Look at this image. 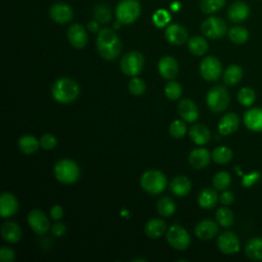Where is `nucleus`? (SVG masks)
<instances>
[{"instance_id":"f257e3e1","label":"nucleus","mask_w":262,"mask_h":262,"mask_svg":"<svg viewBox=\"0 0 262 262\" xmlns=\"http://www.w3.org/2000/svg\"><path fill=\"white\" fill-rule=\"evenodd\" d=\"M122 47V42L115 30L103 28L97 33L96 50L103 59H116L120 55Z\"/></svg>"},{"instance_id":"f03ea898","label":"nucleus","mask_w":262,"mask_h":262,"mask_svg":"<svg viewBox=\"0 0 262 262\" xmlns=\"http://www.w3.org/2000/svg\"><path fill=\"white\" fill-rule=\"evenodd\" d=\"M80 92L79 84L71 78L57 79L51 88L52 97L60 103H70L74 101Z\"/></svg>"},{"instance_id":"7ed1b4c3","label":"nucleus","mask_w":262,"mask_h":262,"mask_svg":"<svg viewBox=\"0 0 262 262\" xmlns=\"http://www.w3.org/2000/svg\"><path fill=\"white\" fill-rule=\"evenodd\" d=\"M141 13V5L138 0H121L116 7V18L122 25L135 23Z\"/></svg>"},{"instance_id":"20e7f679","label":"nucleus","mask_w":262,"mask_h":262,"mask_svg":"<svg viewBox=\"0 0 262 262\" xmlns=\"http://www.w3.org/2000/svg\"><path fill=\"white\" fill-rule=\"evenodd\" d=\"M55 178L63 184L75 183L80 177V168L76 162L70 159H62L54 166Z\"/></svg>"},{"instance_id":"39448f33","label":"nucleus","mask_w":262,"mask_h":262,"mask_svg":"<svg viewBox=\"0 0 262 262\" xmlns=\"http://www.w3.org/2000/svg\"><path fill=\"white\" fill-rule=\"evenodd\" d=\"M140 184L146 192L159 194L166 188L167 178L160 170H147L142 174Z\"/></svg>"},{"instance_id":"423d86ee","label":"nucleus","mask_w":262,"mask_h":262,"mask_svg":"<svg viewBox=\"0 0 262 262\" xmlns=\"http://www.w3.org/2000/svg\"><path fill=\"white\" fill-rule=\"evenodd\" d=\"M229 93L227 89L221 85L212 87L206 96L208 107L214 113L223 112L229 104Z\"/></svg>"},{"instance_id":"0eeeda50","label":"nucleus","mask_w":262,"mask_h":262,"mask_svg":"<svg viewBox=\"0 0 262 262\" xmlns=\"http://www.w3.org/2000/svg\"><path fill=\"white\" fill-rule=\"evenodd\" d=\"M144 57L139 51H129L123 55L120 61L121 71L127 75L135 77L143 69Z\"/></svg>"},{"instance_id":"6e6552de","label":"nucleus","mask_w":262,"mask_h":262,"mask_svg":"<svg viewBox=\"0 0 262 262\" xmlns=\"http://www.w3.org/2000/svg\"><path fill=\"white\" fill-rule=\"evenodd\" d=\"M202 33L210 39H220L227 33L226 23L218 16H209L201 25Z\"/></svg>"},{"instance_id":"1a4fd4ad","label":"nucleus","mask_w":262,"mask_h":262,"mask_svg":"<svg viewBox=\"0 0 262 262\" xmlns=\"http://www.w3.org/2000/svg\"><path fill=\"white\" fill-rule=\"evenodd\" d=\"M166 238L172 248L180 251L187 249L190 244V236L188 232L178 224L170 226L167 230Z\"/></svg>"},{"instance_id":"9d476101","label":"nucleus","mask_w":262,"mask_h":262,"mask_svg":"<svg viewBox=\"0 0 262 262\" xmlns=\"http://www.w3.org/2000/svg\"><path fill=\"white\" fill-rule=\"evenodd\" d=\"M222 73L220 60L215 56H207L200 63V74L207 81H216Z\"/></svg>"},{"instance_id":"9b49d317","label":"nucleus","mask_w":262,"mask_h":262,"mask_svg":"<svg viewBox=\"0 0 262 262\" xmlns=\"http://www.w3.org/2000/svg\"><path fill=\"white\" fill-rule=\"evenodd\" d=\"M49 16L50 18L59 25L68 24L70 23L74 17V11L73 8L64 3V2H56L52 4L49 8Z\"/></svg>"},{"instance_id":"f8f14e48","label":"nucleus","mask_w":262,"mask_h":262,"mask_svg":"<svg viewBox=\"0 0 262 262\" xmlns=\"http://www.w3.org/2000/svg\"><path fill=\"white\" fill-rule=\"evenodd\" d=\"M28 223L33 231L39 235L46 233L49 230V219L44 212L38 209L31 210L28 214Z\"/></svg>"},{"instance_id":"ddd939ff","label":"nucleus","mask_w":262,"mask_h":262,"mask_svg":"<svg viewBox=\"0 0 262 262\" xmlns=\"http://www.w3.org/2000/svg\"><path fill=\"white\" fill-rule=\"evenodd\" d=\"M67 36L70 44L77 49L84 48L88 41V35L85 28L78 23L72 24L70 26V28L68 29Z\"/></svg>"},{"instance_id":"4468645a","label":"nucleus","mask_w":262,"mask_h":262,"mask_svg":"<svg viewBox=\"0 0 262 262\" xmlns=\"http://www.w3.org/2000/svg\"><path fill=\"white\" fill-rule=\"evenodd\" d=\"M218 249L226 255H232L239 251L241 243L237 235L231 231L223 232L217 241Z\"/></svg>"},{"instance_id":"2eb2a0df","label":"nucleus","mask_w":262,"mask_h":262,"mask_svg":"<svg viewBox=\"0 0 262 262\" xmlns=\"http://www.w3.org/2000/svg\"><path fill=\"white\" fill-rule=\"evenodd\" d=\"M250 15V7L244 1L232 2L227 9V17L230 21L239 24L245 21Z\"/></svg>"},{"instance_id":"dca6fc26","label":"nucleus","mask_w":262,"mask_h":262,"mask_svg":"<svg viewBox=\"0 0 262 262\" xmlns=\"http://www.w3.org/2000/svg\"><path fill=\"white\" fill-rule=\"evenodd\" d=\"M166 40L174 45H181L187 41L188 32L179 24H171L165 30Z\"/></svg>"},{"instance_id":"f3484780","label":"nucleus","mask_w":262,"mask_h":262,"mask_svg":"<svg viewBox=\"0 0 262 262\" xmlns=\"http://www.w3.org/2000/svg\"><path fill=\"white\" fill-rule=\"evenodd\" d=\"M158 70L160 75L167 79V80H172L173 78H175L178 74V62L177 60L170 56V55H166L163 56L158 63Z\"/></svg>"},{"instance_id":"a211bd4d","label":"nucleus","mask_w":262,"mask_h":262,"mask_svg":"<svg viewBox=\"0 0 262 262\" xmlns=\"http://www.w3.org/2000/svg\"><path fill=\"white\" fill-rule=\"evenodd\" d=\"M178 113L186 123H193L199 118V107L189 98H184L179 101Z\"/></svg>"},{"instance_id":"6ab92c4d","label":"nucleus","mask_w":262,"mask_h":262,"mask_svg":"<svg viewBox=\"0 0 262 262\" xmlns=\"http://www.w3.org/2000/svg\"><path fill=\"white\" fill-rule=\"evenodd\" d=\"M218 232V225L211 219H205L200 221L194 228V234L200 239L208 241L213 238Z\"/></svg>"},{"instance_id":"aec40b11","label":"nucleus","mask_w":262,"mask_h":262,"mask_svg":"<svg viewBox=\"0 0 262 262\" xmlns=\"http://www.w3.org/2000/svg\"><path fill=\"white\" fill-rule=\"evenodd\" d=\"M245 126L254 132H262V108L254 107L244 115Z\"/></svg>"},{"instance_id":"412c9836","label":"nucleus","mask_w":262,"mask_h":262,"mask_svg":"<svg viewBox=\"0 0 262 262\" xmlns=\"http://www.w3.org/2000/svg\"><path fill=\"white\" fill-rule=\"evenodd\" d=\"M18 209L17 199L10 192H3L0 196V214L3 218L10 217Z\"/></svg>"},{"instance_id":"4be33fe9","label":"nucleus","mask_w":262,"mask_h":262,"mask_svg":"<svg viewBox=\"0 0 262 262\" xmlns=\"http://www.w3.org/2000/svg\"><path fill=\"white\" fill-rule=\"evenodd\" d=\"M211 155L208 149L200 147L194 148L190 151L188 156V162L190 166L194 169H203L209 165Z\"/></svg>"},{"instance_id":"5701e85b","label":"nucleus","mask_w":262,"mask_h":262,"mask_svg":"<svg viewBox=\"0 0 262 262\" xmlns=\"http://www.w3.org/2000/svg\"><path fill=\"white\" fill-rule=\"evenodd\" d=\"M1 235L9 244L17 243L23 235L19 225L13 221H6L1 226Z\"/></svg>"},{"instance_id":"b1692460","label":"nucleus","mask_w":262,"mask_h":262,"mask_svg":"<svg viewBox=\"0 0 262 262\" xmlns=\"http://www.w3.org/2000/svg\"><path fill=\"white\" fill-rule=\"evenodd\" d=\"M239 125V119L236 114L228 113L224 115L218 124V130L222 135H229L235 132Z\"/></svg>"},{"instance_id":"393cba45","label":"nucleus","mask_w":262,"mask_h":262,"mask_svg":"<svg viewBox=\"0 0 262 262\" xmlns=\"http://www.w3.org/2000/svg\"><path fill=\"white\" fill-rule=\"evenodd\" d=\"M190 139L198 145H204L211 139L210 130L203 124H194L189 129Z\"/></svg>"},{"instance_id":"a878e982","label":"nucleus","mask_w":262,"mask_h":262,"mask_svg":"<svg viewBox=\"0 0 262 262\" xmlns=\"http://www.w3.org/2000/svg\"><path fill=\"white\" fill-rule=\"evenodd\" d=\"M170 189L177 196H185L191 189V182L186 176L178 175L171 181Z\"/></svg>"},{"instance_id":"bb28decb","label":"nucleus","mask_w":262,"mask_h":262,"mask_svg":"<svg viewBox=\"0 0 262 262\" xmlns=\"http://www.w3.org/2000/svg\"><path fill=\"white\" fill-rule=\"evenodd\" d=\"M166 230V223L159 218H152L144 226V232L149 238L161 237Z\"/></svg>"},{"instance_id":"cd10ccee","label":"nucleus","mask_w":262,"mask_h":262,"mask_svg":"<svg viewBox=\"0 0 262 262\" xmlns=\"http://www.w3.org/2000/svg\"><path fill=\"white\" fill-rule=\"evenodd\" d=\"M245 253L247 257L253 261H262V238L253 237L245 247Z\"/></svg>"},{"instance_id":"c85d7f7f","label":"nucleus","mask_w":262,"mask_h":262,"mask_svg":"<svg viewBox=\"0 0 262 262\" xmlns=\"http://www.w3.org/2000/svg\"><path fill=\"white\" fill-rule=\"evenodd\" d=\"M187 48L188 51L196 56L204 55L208 49H209V44L207 40L202 37V36H193L188 39L187 41Z\"/></svg>"},{"instance_id":"c756f323","label":"nucleus","mask_w":262,"mask_h":262,"mask_svg":"<svg viewBox=\"0 0 262 262\" xmlns=\"http://www.w3.org/2000/svg\"><path fill=\"white\" fill-rule=\"evenodd\" d=\"M18 147L19 149L26 154V155H32L37 151V149L40 146V140H38L35 136L33 135H23L18 139Z\"/></svg>"},{"instance_id":"7c9ffc66","label":"nucleus","mask_w":262,"mask_h":262,"mask_svg":"<svg viewBox=\"0 0 262 262\" xmlns=\"http://www.w3.org/2000/svg\"><path fill=\"white\" fill-rule=\"evenodd\" d=\"M243 78V69L237 64H230L223 73V81L226 85L233 86L239 83Z\"/></svg>"},{"instance_id":"2f4dec72","label":"nucleus","mask_w":262,"mask_h":262,"mask_svg":"<svg viewBox=\"0 0 262 262\" xmlns=\"http://www.w3.org/2000/svg\"><path fill=\"white\" fill-rule=\"evenodd\" d=\"M218 201V195L215 190L211 188H205L203 189L198 198L199 205L204 209H212L215 207Z\"/></svg>"},{"instance_id":"473e14b6","label":"nucleus","mask_w":262,"mask_h":262,"mask_svg":"<svg viewBox=\"0 0 262 262\" xmlns=\"http://www.w3.org/2000/svg\"><path fill=\"white\" fill-rule=\"evenodd\" d=\"M157 210L161 216L170 217L175 213V203L169 196H162L157 203Z\"/></svg>"},{"instance_id":"72a5a7b5","label":"nucleus","mask_w":262,"mask_h":262,"mask_svg":"<svg viewBox=\"0 0 262 262\" xmlns=\"http://www.w3.org/2000/svg\"><path fill=\"white\" fill-rule=\"evenodd\" d=\"M229 40L234 44H244L249 39V32L245 27L234 26L227 32Z\"/></svg>"},{"instance_id":"f704fd0d","label":"nucleus","mask_w":262,"mask_h":262,"mask_svg":"<svg viewBox=\"0 0 262 262\" xmlns=\"http://www.w3.org/2000/svg\"><path fill=\"white\" fill-rule=\"evenodd\" d=\"M93 17L99 24L105 25L112 20V17H113L112 10L107 5L103 3L96 4L93 8Z\"/></svg>"},{"instance_id":"c9c22d12","label":"nucleus","mask_w":262,"mask_h":262,"mask_svg":"<svg viewBox=\"0 0 262 262\" xmlns=\"http://www.w3.org/2000/svg\"><path fill=\"white\" fill-rule=\"evenodd\" d=\"M232 150L227 146H218L212 152L213 161L220 165H225L232 159Z\"/></svg>"},{"instance_id":"e433bc0d","label":"nucleus","mask_w":262,"mask_h":262,"mask_svg":"<svg viewBox=\"0 0 262 262\" xmlns=\"http://www.w3.org/2000/svg\"><path fill=\"white\" fill-rule=\"evenodd\" d=\"M217 222L223 227H229L233 224L234 215L232 211L226 207H220L215 214Z\"/></svg>"},{"instance_id":"4c0bfd02","label":"nucleus","mask_w":262,"mask_h":262,"mask_svg":"<svg viewBox=\"0 0 262 262\" xmlns=\"http://www.w3.org/2000/svg\"><path fill=\"white\" fill-rule=\"evenodd\" d=\"M226 0H201L200 8L206 14H213L219 11L224 5Z\"/></svg>"},{"instance_id":"58836bf2","label":"nucleus","mask_w":262,"mask_h":262,"mask_svg":"<svg viewBox=\"0 0 262 262\" xmlns=\"http://www.w3.org/2000/svg\"><path fill=\"white\" fill-rule=\"evenodd\" d=\"M212 182L215 189L225 190L231 182V176L229 175V173L225 171H220L214 175Z\"/></svg>"},{"instance_id":"ea45409f","label":"nucleus","mask_w":262,"mask_h":262,"mask_svg":"<svg viewBox=\"0 0 262 262\" xmlns=\"http://www.w3.org/2000/svg\"><path fill=\"white\" fill-rule=\"evenodd\" d=\"M255 98V91L250 87H244L237 93V100L244 106H251L254 103Z\"/></svg>"},{"instance_id":"a19ab883","label":"nucleus","mask_w":262,"mask_h":262,"mask_svg":"<svg viewBox=\"0 0 262 262\" xmlns=\"http://www.w3.org/2000/svg\"><path fill=\"white\" fill-rule=\"evenodd\" d=\"M152 24L157 27V28H164L166 27L170 20H171V14L168 10L166 9H158L157 11H155V13L152 14L151 17Z\"/></svg>"},{"instance_id":"79ce46f5","label":"nucleus","mask_w":262,"mask_h":262,"mask_svg":"<svg viewBox=\"0 0 262 262\" xmlns=\"http://www.w3.org/2000/svg\"><path fill=\"white\" fill-rule=\"evenodd\" d=\"M165 94L171 100L178 99L182 94V87L176 81H170L165 86Z\"/></svg>"},{"instance_id":"37998d69","label":"nucleus","mask_w":262,"mask_h":262,"mask_svg":"<svg viewBox=\"0 0 262 262\" xmlns=\"http://www.w3.org/2000/svg\"><path fill=\"white\" fill-rule=\"evenodd\" d=\"M187 131L186 124L180 120H174L169 126V133L174 138H181Z\"/></svg>"},{"instance_id":"c03bdc74","label":"nucleus","mask_w":262,"mask_h":262,"mask_svg":"<svg viewBox=\"0 0 262 262\" xmlns=\"http://www.w3.org/2000/svg\"><path fill=\"white\" fill-rule=\"evenodd\" d=\"M128 88L133 95H141L145 91V83L142 79L135 77L129 81Z\"/></svg>"},{"instance_id":"a18cd8bd","label":"nucleus","mask_w":262,"mask_h":262,"mask_svg":"<svg viewBox=\"0 0 262 262\" xmlns=\"http://www.w3.org/2000/svg\"><path fill=\"white\" fill-rule=\"evenodd\" d=\"M57 144V139L54 135L50 133H46L40 138V146L45 150L53 149Z\"/></svg>"},{"instance_id":"49530a36","label":"nucleus","mask_w":262,"mask_h":262,"mask_svg":"<svg viewBox=\"0 0 262 262\" xmlns=\"http://www.w3.org/2000/svg\"><path fill=\"white\" fill-rule=\"evenodd\" d=\"M260 178V173L257 171H253L250 174H247L244 176L242 180V184L245 187H251L253 184H255Z\"/></svg>"},{"instance_id":"de8ad7c7","label":"nucleus","mask_w":262,"mask_h":262,"mask_svg":"<svg viewBox=\"0 0 262 262\" xmlns=\"http://www.w3.org/2000/svg\"><path fill=\"white\" fill-rule=\"evenodd\" d=\"M15 259V253L8 247H2L0 251L1 262H12Z\"/></svg>"},{"instance_id":"09e8293b","label":"nucleus","mask_w":262,"mask_h":262,"mask_svg":"<svg viewBox=\"0 0 262 262\" xmlns=\"http://www.w3.org/2000/svg\"><path fill=\"white\" fill-rule=\"evenodd\" d=\"M67 231V226L61 222H55L51 226V233L56 237H61Z\"/></svg>"},{"instance_id":"8fccbe9b","label":"nucleus","mask_w":262,"mask_h":262,"mask_svg":"<svg viewBox=\"0 0 262 262\" xmlns=\"http://www.w3.org/2000/svg\"><path fill=\"white\" fill-rule=\"evenodd\" d=\"M220 202L224 205V206H228V205H231L234 201V195L231 191H228V190H224L221 195H220Z\"/></svg>"},{"instance_id":"3c124183","label":"nucleus","mask_w":262,"mask_h":262,"mask_svg":"<svg viewBox=\"0 0 262 262\" xmlns=\"http://www.w3.org/2000/svg\"><path fill=\"white\" fill-rule=\"evenodd\" d=\"M63 216V209L59 205H55L50 209V217L54 221H58Z\"/></svg>"},{"instance_id":"603ef678","label":"nucleus","mask_w":262,"mask_h":262,"mask_svg":"<svg viewBox=\"0 0 262 262\" xmlns=\"http://www.w3.org/2000/svg\"><path fill=\"white\" fill-rule=\"evenodd\" d=\"M87 29L92 32V33H98L101 29L99 27V23L96 20V19H93V20H90L88 24H87Z\"/></svg>"},{"instance_id":"864d4df0","label":"nucleus","mask_w":262,"mask_h":262,"mask_svg":"<svg viewBox=\"0 0 262 262\" xmlns=\"http://www.w3.org/2000/svg\"><path fill=\"white\" fill-rule=\"evenodd\" d=\"M170 7H171V10H172V11L177 12V11L180 9L181 5H180V3H179L178 1H174V2H172V3H171Z\"/></svg>"},{"instance_id":"5fc2aeb1","label":"nucleus","mask_w":262,"mask_h":262,"mask_svg":"<svg viewBox=\"0 0 262 262\" xmlns=\"http://www.w3.org/2000/svg\"><path fill=\"white\" fill-rule=\"evenodd\" d=\"M121 26H122V24H121L119 20H116V21L113 24V28H114L115 31H116V30H119V29L121 28Z\"/></svg>"},{"instance_id":"6e6d98bb","label":"nucleus","mask_w":262,"mask_h":262,"mask_svg":"<svg viewBox=\"0 0 262 262\" xmlns=\"http://www.w3.org/2000/svg\"><path fill=\"white\" fill-rule=\"evenodd\" d=\"M132 261H143V262H144L145 260H144V259H141V258H136V259H133Z\"/></svg>"}]
</instances>
